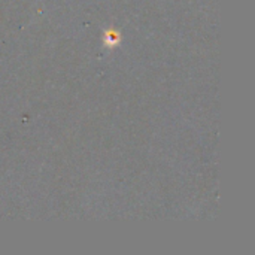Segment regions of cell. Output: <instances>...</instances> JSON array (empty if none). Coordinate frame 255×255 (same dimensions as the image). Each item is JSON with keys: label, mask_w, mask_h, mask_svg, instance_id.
<instances>
[{"label": "cell", "mask_w": 255, "mask_h": 255, "mask_svg": "<svg viewBox=\"0 0 255 255\" xmlns=\"http://www.w3.org/2000/svg\"><path fill=\"white\" fill-rule=\"evenodd\" d=\"M121 39H120V34L117 30H106L105 34H103V45L106 48H115L117 45H120Z\"/></svg>", "instance_id": "obj_1"}]
</instances>
